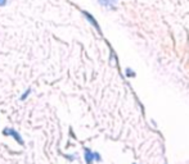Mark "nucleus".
Wrapping results in <instances>:
<instances>
[{
	"label": "nucleus",
	"instance_id": "obj_1",
	"mask_svg": "<svg viewBox=\"0 0 189 164\" xmlns=\"http://www.w3.org/2000/svg\"><path fill=\"white\" fill-rule=\"evenodd\" d=\"M4 135H9V136H13L18 143L21 144V145H23V140L19 137V135L16 132V131H13V129H4Z\"/></svg>",
	"mask_w": 189,
	"mask_h": 164
},
{
	"label": "nucleus",
	"instance_id": "obj_2",
	"mask_svg": "<svg viewBox=\"0 0 189 164\" xmlns=\"http://www.w3.org/2000/svg\"><path fill=\"white\" fill-rule=\"evenodd\" d=\"M84 16H85V17H86V18L89 19V22H90V23H91V25H93L94 27H95V28H97L98 31H100V27H99V25L97 23V21L94 19V17H93L91 14H89L88 12H84Z\"/></svg>",
	"mask_w": 189,
	"mask_h": 164
},
{
	"label": "nucleus",
	"instance_id": "obj_3",
	"mask_svg": "<svg viewBox=\"0 0 189 164\" xmlns=\"http://www.w3.org/2000/svg\"><path fill=\"white\" fill-rule=\"evenodd\" d=\"M94 157H95V154H91L89 150L85 151V158H86V162H88V163H91V160H93Z\"/></svg>",
	"mask_w": 189,
	"mask_h": 164
},
{
	"label": "nucleus",
	"instance_id": "obj_4",
	"mask_svg": "<svg viewBox=\"0 0 189 164\" xmlns=\"http://www.w3.org/2000/svg\"><path fill=\"white\" fill-rule=\"evenodd\" d=\"M7 4V0H0V7H3Z\"/></svg>",
	"mask_w": 189,
	"mask_h": 164
},
{
	"label": "nucleus",
	"instance_id": "obj_5",
	"mask_svg": "<svg viewBox=\"0 0 189 164\" xmlns=\"http://www.w3.org/2000/svg\"><path fill=\"white\" fill-rule=\"evenodd\" d=\"M28 94H30V90H27V91H26V94H25V95L22 96V99H25V97H26V96H27Z\"/></svg>",
	"mask_w": 189,
	"mask_h": 164
}]
</instances>
